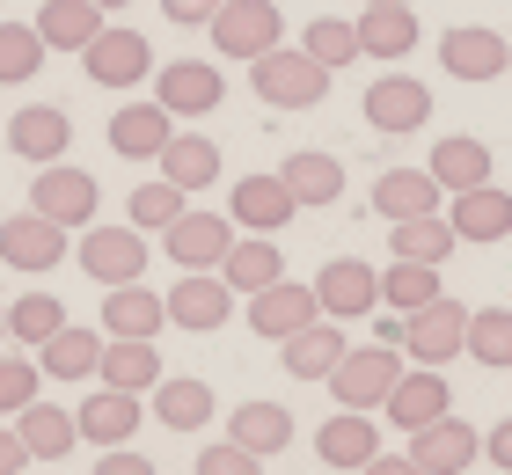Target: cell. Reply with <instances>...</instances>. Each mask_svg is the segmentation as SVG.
I'll list each match as a JSON object with an SVG mask.
<instances>
[{"instance_id":"ee69618b","label":"cell","mask_w":512,"mask_h":475,"mask_svg":"<svg viewBox=\"0 0 512 475\" xmlns=\"http://www.w3.org/2000/svg\"><path fill=\"white\" fill-rule=\"evenodd\" d=\"M125 212H132V227H169L176 212H183V190H176L169 176H161V183H139Z\"/></svg>"},{"instance_id":"4fadbf2b","label":"cell","mask_w":512,"mask_h":475,"mask_svg":"<svg viewBox=\"0 0 512 475\" xmlns=\"http://www.w3.org/2000/svg\"><path fill=\"white\" fill-rule=\"evenodd\" d=\"M220 95H227V81H220V66H205V59H169L154 74V103L169 117H205V110H220Z\"/></svg>"},{"instance_id":"277c9868","label":"cell","mask_w":512,"mask_h":475,"mask_svg":"<svg viewBox=\"0 0 512 475\" xmlns=\"http://www.w3.org/2000/svg\"><path fill=\"white\" fill-rule=\"evenodd\" d=\"M30 205L44 212V220H59L66 234H74V227L96 220L103 190H96V176H88V169H74V161H44L37 183H30Z\"/></svg>"},{"instance_id":"83f0119b","label":"cell","mask_w":512,"mask_h":475,"mask_svg":"<svg viewBox=\"0 0 512 475\" xmlns=\"http://www.w3.org/2000/svg\"><path fill=\"white\" fill-rule=\"evenodd\" d=\"M227 439H242L256 461H271V454L293 446V410L286 402H242V410L227 417Z\"/></svg>"},{"instance_id":"3957f363","label":"cell","mask_w":512,"mask_h":475,"mask_svg":"<svg viewBox=\"0 0 512 475\" xmlns=\"http://www.w3.org/2000/svg\"><path fill=\"white\" fill-rule=\"evenodd\" d=\"M461 344H469V307L461 300H425V307H410L403 315V351L417 366H447V359H461Z\"/></svg>"},{"instance_id":"d4e9b609","label":"cell","mask_w":512,"mask_h":475,"mask_svg":"<svg viewBox=\"0 0 512 475\" xmlns=\"http://www.w3.org/2000/svg\"><path fill=\"white\" fill-rule=\"evenodd\" d=\"M154 161H161V176H169L183 198L220 183V147H213V139H198V132H169V147H161Z\"/></svg>"},{"instance_id":"2e32d148","label":"cell","mask_w":512,"mask_h":475,"mask_svg":"<svg viewBox=\"0 0 512 475\" xmlns=\"http://www.w3.org/2000/svg\"><path fill=\"white\" fill-rule=\"evenodd\" d=\"M293 212H300V198L286 190V176H242L227 190V220L249 227V234H278Z\"/></svg>"},{"instance_id":"f907efd6","label":"cell","mask_w":512,"mask_h":475,"mask_svg":"<svg viewBox=\"0 0 512 475\" xmlns=\"http://www.w3.org/2000/svg\"><path fill=\"white\" fill-rule=\"evenodd\" d=\"M30 468V446H22V432H0V475H22Z\"/></svg>"},{"instance_id":"b9f144b4","label":"cell","mask_w":512,"mask_h":475,"mask_svg":"<svg viewBox=\"0 0 512 475\" xmlns=\"http://www.w3.org/2000/svg\"><path fill=\"white\" fill-rule=\"evenodd\" d=\"M300 52L322 59L330 74H344V66L359 59V22H337V15H315L308 22V37H300Z\"/></svg>"},{"instance_id":"f1b7e54d","label":"cell","mask_w":512,"mask_h":475,"mask_svg":"<svg viewBox=\"0 0 512 475\" xmlns=\"http://www.w3.org/2000/svg\"><path fill=\"white\" fill-rule=\"evenodd\" d=\"M417 44V15H410V0H366V15H359V52H374V59H403Z\"/></svg>"},{"instance_id":"30bf717a","label":"cell","mask_w":512,"mask_h":475,"mask_svg":"<svg viewBox=\"0 0 512 475\" xmlns=\"http://www.w3.org/2000/svg\"><path fill=\"white\" fill-rule=\"evenodd\" d=\"M315 300L330 322H366V315H381V271L359 264V256H337V264H322Z\"/></svg>"},{"instance_id":"8d00e7d4","label":"cell","mask_w":512,"mask_h":475,"mask_svg":"<svg viewBox=\"0 0 512 475\" xmlns=\"http://www.w3.org/2000/svg\"><path fill=\"white\" fill-rule=\"evenodd\" d=\"M220 278L235 285V293H264L271 278H286V256H278L271 234H249V242H235L220 256Z\"/></svg>"},{"instance_id":"ab89813d","label":"cell","mask_w":512,"mask_h":475,"mask_svg":"<svg viewBox=\"0 0 512 475\" xmlns=\"http://www.w3.org/2000/svg\"><path fill=\"white\" fill-rule=\"evenodd\" d=\"M469 351L476 366H491V373H505L512 366V307H469Z\"/></svg>"},{"instance_id":"ac0fdd59","label":"cell","mask_w":512,"mask_h":475,"mask_svg":"<svg viewBox=\"0 0 512 475\" xmlns=\"http://www.w3.org/2000/svg\"><path fill=\"white\" fill-rule=\"evenodd\" d=\"M66 147H74V117L66 110H52V103H30V110H15L8 117V154H22V161H59Z\"/></svg>"},{"instance_id":"cb8c5ba5","label":"cell","mask_w":512,"mask_h":475,"mask_svg":"<svg viewBox=\"0 0 512 475\" xmlns=\"http://www.w3.org/2000/svg\"><path fill=\"white\" fill-rule=\"evenodd\" d=\"M286 190L300 198V212H322V205H337L344 198V161L337 154H322V147H308V154H286Z\"/></svg>"},{"instance_id":"681fc988","label":"cell","mask_w":512,"mask_h":475,"mask_svg":"<svg viewBox=\"0 0 512 475\" xmlns=\"http://www.w3.org/2000/svg\"><path fill=\"white\" fill-rule=\"evenodd\" d=\"M483 461H491L498 475H512V417L498 424V432H491V439H483Z\"/></svg>"},{"instance_id":"816d5d0a","label":"cell","mask_w":512,"mask_h":475,"mask_svg":"<svg viewBox=\"0 0 512 475\" xmlns=\"http://www.w3.org/2000/svg\"><path fill=\"white\" fill-rule=\"evenodd\" d=\"M96 8H103V15H110V8H132V0H96Z\"/></svg>"},{"instance_id":"9c48e42d","label":"cell","mask_w":512,"mask_h":475,"mask_svg":"<svg viewBox=\"0 0 512 475\" xmlns=\"http://www.w3.org/2000/svg\"><path fill=\"white\" fill-rule=\"evenodd\" d=\"M81 66H88V81H96V88H139L154 74V44L139 30H110V22H103V30L88 37Z\"/></svg>"},{"instance_id":"836d02e7","label":"cell","mask_w":512,"mask_h":475,"mask_svg":"<svg viewBox=\"0 0 512 475\" xmlns=\"http://www.w3.org/2000/svg\"><path fill=\"white\" fill-rule=\"evenodd\" d=\"M439 176L432 169H388L381 183H374V212L381 220H410V212H439Z\"/></svg>"},{"instance_id":"5bb4252c","label":"cell","mask_w":512,"mask_h":475,"mask_svg":"<svg viewBox=\"0 0 512 475\" xmlns=\"http://www.w3.org/2000/svg\"><path fill=\"white\" fill-rule=\"evenodd\" d=\"M410 461H417V475H461V468L483 461V439L447 410V417H432L425 432H410Z\"/></svg>"},{"instance_id":"f35d334b","label":"cell","mask_w":512,"mask_h":475,"mask_svg":"<svg viewBox=\"0 0 512 475\" xmlns=\"http://www.w3.org/2000/svg\"><path fill=\"white\" fill-rule=\"evenodd\" d=\"M439 271H447V264H410V256H395V271H381V307L410 315V307L439 300V293H447V285H439Z\"/></svg>"},{"instance_id":"8992f818","label":"cell","mask_w":512,"mask_h":475,"mask_svg":"<svg viewBox=\"0 0 512 475\" xmlns=\"http://www.w3.org/2000/svg\"><path fill=\"white\" fill-rule=\"evenodd\" d=\"M161 242H169L176 271H220V256L235 249V220H227V212H191L183 205L176 220L161 227Z\"/></svg>"},{"instance_id":"f6af8a7d","label":"cell","mask_w":512,"mask_h":475,"mask_svg":"<svg viewBox=\"0 0 512 475\" xmlns=\"http://www.w3.org/2000/svg\"><path fill=\"white\" fill-rule=\"evenodd\" d=\"M22 402H37V366L30 359H0V417H15Z\"/></svg>"},{"instance_id":"7dc6e473","label":"cell","mask_w":512,"mask_h":475,"mask_svg":"<svg viewBox=\"0 0 512 475\" xmlns=\"http://www.w3.org/2000/svg\"><path fill=\"white\" fill-rule=\"evenodd\" d=\"M96 475H154V461H147V454H132V446H110V454L96 461Z\"/></svg>"},{"instance_id":"5b68a950","label":"cell","mask_w":512,"mask_h":475,"mask_svg":"<svg viewBox=\"0 0 512 475\" xmlns=\"http://www.w3.org/2000/svg\"><path fill=\"white\" fill-rule=\"evenodd\" d=\"M205 30H213L220 59H256L286 37V15H278V0H220V15Z\"/></svg>"},{"instance_id":"44dd1931","label":"cell","mask_w":512,"mask_h":475,"mask_svg":"<svg viewBox=\"0 0 512 475\" xmlns=\"http://www.w3.org/2000/svg\"><path fill=\"white\" fill-rule=\"evenodd\" d=\"M139 417H147V410H139V395H132V388H110V380L74 410V424H81L88 446H125V439L139 432Z\"/></svg>"},{"instance_id":"1f68e13d","label":"cell","mask_w":512,"mask_h":475,"mask_svg":"<svg viewBox=\"0 0 512 475\" xmlns=\"http://www.w3.org/2000/svg\"><path fill=\"white\" fill-rule=\"evenodd\" d=\"M388 227H395V234H388V249H395V256H410V264H447L454 242H461L447 212H410V220H388Z\"/></svg>"},{"instance_id":"bcb514c9","label":"cell","mask_w":512,"mask_h":475,"mask_svg":"<svg viewBox=\"0 0 512 475\" xmlns=\"http://www.w3.org/2000/svg\"><path fill=\"white\" fill-rule=\"evenodd\" d=\"M256 468H264V461H256L242 439H227V446H205V454H198V475H256Z\"/></svg>"},{"instance_id":"4dcf8cb0","label":"cell","mask_w":512,"mask_h":475,"mask_svg":"<svg viewBox=\"0 0 512 475\" xmlns=\"http://www.w3.org/2000/svg\"><path fill=\"white\" fill-rule=\"evenodd\" d=\"M103 30V8L96 0H44L37 8V37L44 52H88V37Z\"/></svg>"},{"instance_id":"7bdbcfd3","label":"cell","mask_w":512,"mask_h":475,"mask_svg":"<svg viewBox=\"0 0 512 475\" xmlns=\"http://www.w3.org/2000/svg\"><path fill=\"white\" fill-rule=\"evenodd\" d=\"M59 322H66L59 293H22V300L8 307V337H15V344H44Z\"/></svg>"},{"instance_id":"9a60e30c","label":"cell","mask_w":512,"mask_h":475,"mask_svg":"<svg viewBox=\"0 0 512 475\" xmlns=\"http://www.w3.org/2000/svg\"><path fill=\"white\" fill-rule=\"evenodd\" d=\"M322 315V300H315V285H293V278H271L264 293H249V329L256 337H278L286 344L293 329H308Z\"/></svg>"},{"instance_id":"d6a6232c","label":"cell","mask_w":512,"mask_h":475,"mask_svg":"<svg viewBox=\"0 0 512 475\" xmlns=\"http://www.w3.org/2000/svg\"><path fill=\"white\" fill-rule=\"evenodd\" d=\"M169 322V300L147 293V285H110V300H103V329L110 337H154V329Z\"/></svg>"},{"instance_id":"8fae6325","label":"cell","mask_w":512,"mask_h":475,"mask_svg":"<svg viewBox=\"0 0 512 475\" xmlns=\"http://www.w3.org/2000/svg\"><path fill=\"white\" fill-rule=\"evenodd\" d=\"M0 264L8 271H59L66 264V227L44 220V212H15V220H0Z\"/></svg>"},{"instance_id":"4316f807","label":"cell","mask_w":512,"mask_h":475,"mask_svg":"<svg viewBox=\"0 0 512 475\" xmlns=\"http://www.w3.org/2000/svg\"><path fill=\"white\" fill-rule=\"evenodd\" d=\"M169 132H176V117L161 103H125L118 117H110V147H118L125 161H154L161 147H169Z\"/></svg>"},{"instance_id":"d6986e66","label":"cell","mask_w":512,"mask_h":475,"mask_svg":"<svg viewBox=\"0 0 512 475\" xmlns=\"http://www.w3.org/2000/svg\"><path fill=\"white\" fill-rule=\"evenodd\" d=\"M381 454V432H374V410H344V417H330L315 432V461L322 468H344V475H359L366 461Z\"/></svg>"},{"instance_id":"e0dca14e","label":"cell","mask_w":512,"mask_h":475,"mask_svg":"<svg viewBox=\"0 0 512 475\" xmlns=\"http://www.w3.org/2000/svg\"><path fill=\"white\" fill-rule=\"evenodd\" d=\"M447 220L461 242H476V249H491L512 234V190L498 183H476V190H454V205H447Z\"/></svg>"},{"instance_id":"6da1fadb","label":"cell","mask_w":512,"mask_h":475,"mask_svg":"<svg viewBox=\"0 0 512 475\" xmlns=\"http://www.w3.org/2000/svg\"><path fill=\"white\" fill-rule=\"evenodd\" d=\"M249 88L264 95L271 110H315L322 95H330V66L293 52V44H271V52L249 59Z\"/></svg>"},{"instance_id":"484cf974","label":"cell","mask_w":512,"mask_h":475,"mask_svg":"<svg viewBox=\"0 0 512 475\" xmlns=\"http://www.w3.org/2000/svg\"><path fill=\"white\" fill-rule=\"evenodd\" d=\"M44 359H37V373L44 380H96V359H103V337L96 329H74V322H59L52 337L37 344Z\"/></svg>"},{"instance_id":"74e56055","label":"cell","mask_w":512,"mask_h":475,"mask_svg":"<svg viewBox=\"0 0 512 475\" xmlns=\"http://www.w3.org/2000/svg\"><path fill=\"white\" fill-rule=\"evenodd\" d=\"M154 417L169 424V432H198V424H213V388L205 380H154Z\"/></svg>"},{"instance_id":"603a6c76","label":"cell","mask_w":512,"mask_h":475,"mask_svg":"<svg viewBox=\"0 0 512 475\" xmlns=\"http://www.w3.org/2000/svg\"><path fill=\"white\" fill-rule=\"evenodd\" d=\"M15 432H22V446H30V461H66L74 439H81V424H74V410H59V402H22Z\"/></svg>"},{"instance_id":"db71d44e","label":"cell","mask_w":512,"mask_h":475,"mask_svg":"<svg viewBox=\"0 0 512 475\" xmlns=\"http://www.w3.org/2000/svg\"><path fill=\"white\" fill-rule=\"evenodd\" d=\"M505 74H512V59H505Z\"/></svg>"},{"instance_id":"52a82bcc","label":"cell","mask_w":512,"mask_h":475,"mask_svg":"<svg viewBox=\"0 0 512 475\" xmlns=\"http://www.w3.org/2000/svg\"><path fill=\"white\" fill-rule=\"evenodd\" d=\"M81 271L96 278V285H132L139 271H147V227H96L88 220V234H81Z\"/></svg>"},{"instance_id":"ba28073f","label":"cell","mask_w":512,"mask_h":475,"mask_svg":"<svg viewBox=\"0 0 512 475\" xmlns=\"http://www.w3.org/2000/svg\"><path fill=\"white\" fill-rule=\"evenodd\" d=\"M161 300H169V322L191 329V337H213V329H227V315H235V285L220 271H183Z\"/></svg>"},{"instance_id":"c3c4849f","label":"cell","mask_w":512,"mask_h":475,"mask_svg":"<svg viewBox=\"0 0 512 475\" xmlns=\"http://www.w3.org/2000/svg\"><path fill=\"white\" fill-rule=\"evenodd\" d=\"M161 15L191 30V22H213V15H220V0H161Z\"/></svg>"},{"instance_id":"7402d4cb","label":"cell","mask_w":512,"mask_h":475,"mask_svg":"<svg viewBox=\"0 0 512 475\" xmlns=\"http://www.w3.org/2000/svg\"><path fill=\"white\" fill-rule=\"evenodd\" d=\"M381 410H388V424H395V432H425L432 417H447V380H439V366H417V373H403V380L388 388V402H381Z\"/></svg>"},{"instance_id":"f5cc1de1","label":"cell","mask_w":512,"mask_h":475,"mask_svg":"<svg viewBox=\"0 0 512 475\" xmlns=\"http://www.w3.org/2000/svg\"><path fill=\"white\" fill-rule=\"evenodd\" d=\"M0 337H8V307H0Z\"/></svg>"},{"instance_id":"60d3db41","label":"cell","mask_w":512,"mask_h":475,"mask_svg":"<svg viewBox=\"0 0 512 475\" xmlns=\"http://www.w3.org/2000/svg\"><path fill=\"white\" fill-rule=\"evenodd\" d=\"M37 66H44V37H37V22H0V88L37 81Z\"/></svg>"},{"instance_id":"7a4b0ae2","label":"cell","mask_w":512,"mask_h":475,"mask_svg":"<svg viewBox=\"0 0 512 475\" xmlns=\"http://www.w3.org/2000/svg\"><path fill=\"white\" fill-rule=\"evenodd\" d=\"M403 380V344H366V351H344V359L330 366V395L344 402V410H381L388 388Z\"/></svg>"},{"instance_id":"e575fe53","label":"cell","mask_w":512,"mask_h":475,"mask_svg":"<svg viewBox=\"0 0 512 475\" xmlns=\"http://www.w3.org/2000/svg\"><path fill=\"white\" fill-rule=\"evenodd\" d=\"M96 380H110V388H154L161 380V351H154V337H110L103 344V359H96Z\"/></svg>"},{"instance_id":"7c38bea8","label":"cell","mask_w":512,"mask_h":475,"mask_svg":"<svg viewBox=\"0 0 512 475\" xmlns=\"http://www.w3.org/2000/svg\"><path fill=\"white\" fill-rule=\"evenodd\" d=\"M366 125L388 132V139L425 132V125H432V95H425V81H410V74H381L374 88H366Z\"/></svg>"},{"instance_id":"d590c367","label":"cell","mask_w":512,"mask_h":475,"mask_svg":"<svg viewBox=\"0 0 512 475\" xmlns=\"http://www.w3.org/2000/svg\"><path fill=\"white\" fill-rule=\"evenodd\" d=\"M344 351H352V344H344V329H330V322H308V329H293V337H286V373L293 380H330V366L344 359Z\"/></svg>"},{"instance_id":"f546056e","label":"cell","mask_w":512,"mask_h":475,"mask_svg":"<svg viewBox=\"0 0 512 475\" xmlns=\"http://www.w3.org/2000/svg\"><path fill=\"white\" fill-rule=\"evenodd\" d=\"M425 169H432V176H439V190L454 198V190L491 183V147H483V139H469V132H447V139L432 147V161H425Z\"/></svg>"},{"instance_id":"ffe728a7","label":"cell","mask_w":512,"mask_h":475,"mask_svg":"<svg viewBox=\"0 0 512 475\" xmlns=\"http://www.w3.org/2000/svg\"><path fill=\"white\" fill-rule=\"evenodd\" d=\"M505 59H512V44L498 37V30H447L439 37V66H447L454 81H498L505 74Z\"/></svg>"}]
</instances>
